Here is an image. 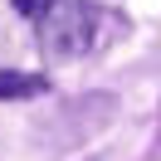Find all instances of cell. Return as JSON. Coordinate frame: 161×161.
Segmentation results:
<instances>
[{"instance_id":"obj_3","label":"cell","mask_w":161,"mask_h":161,"mask_svg":"<svg viewBox=\"0 0 161 161\" xmlns=\"http://www.w3.org/2000/svg\"><path fill=\"white\" fill-rule=\"evenodd\" d=\"M10 5H15L20 15H39V5H44V0H10Z\"/></svg>"},{"instance_id":"obj_1","label":"cell","mask_w":161,"mask_h":161,"mask_svg":"<svg viewBox=\"0 0 161 161\" xmlns=\"http://www.w3.org/2000/svg\"><path fill=\"white\" fill-rule=\"evenodd\" d=\"M34 30H39V54L49 64L83 59L98 44V5L93 0H44L34 15Z\"/></svg>"},{"instance_id":"obj_2","label":"cell","mask_w":161,"mask_h":161,"mask_svg":"<svg viewBox=\"0 0 161 161\" xmlns=\"http://www.w3.org/2000/svg\"><path fill=\"white\" fill-rule=\"evenodd\" d=\"M44 93V78H25L15 69H0V98H34Z\"/></svg>"}]
</instances>
